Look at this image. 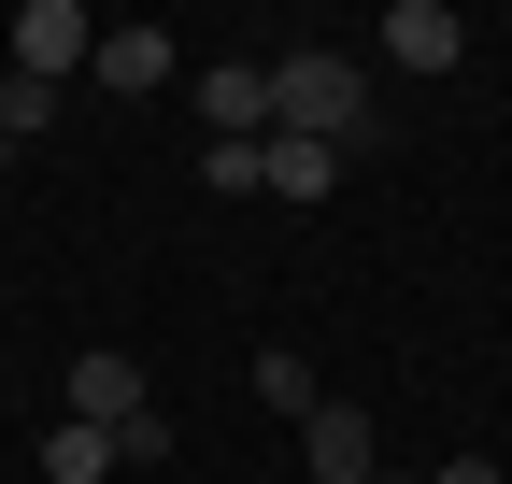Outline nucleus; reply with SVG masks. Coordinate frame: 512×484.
Returning <instances> with one entry per match:
<instances>
[{"label":"nucleus","mask_w":512,"mask_h":484,"mask_svg":"<svg viewBox=\"0 0 512 484\" xmlns=\"http://www.w3.org/2000/svg\"><path fill=\"white\" fill-rule=\"evenodd\" d=\"M256 186H271V200H328V186H342V143H299V129H271V143H256Z\"/></svg>","instance_id":"8"},{"label":"nucleus","mask_w":512,"mask_h":484,"mask_svg":"<svg viewBox=\"0 0 512 484\" xmlns=\"http://www.w3.org/2000/svg\"><path fill=\"white\" fill-rule=\"evenodd\" d=\"M200 114H214V143H271V72H256V57H214Z\"/></svg>","instance_id":"6"},{"label":"nucleus","mask_w":512,"mask_h":484,"mask_svg":"<svg viewBox=\"0 0 512 484\" xmlns=\"http://www.w3.org/2000/svg\"><path fill=\"white\" fill-rule=\"evenodd\" d=\"M86 57H100V15H86V0H29V15H15V72L29 86H72Z\"/></svg>","instance_id":"2"},{"label":"nucleus","mask_w":512,"mask_h":484,"mask_svg":"<svg viewBox=\"0 0 512 484\" xmlns=\"http://www.w3.org/2000/svg\"><path fill=\"white\" fill-rule=\"evenodd\" d=\"M256 399H271V413H299V428H313V399H328V385H313V356H285V342H271V356H256Z\"/></svg>","instance_id":"10"},{"label":"nucleus","mask_w":512,"mask_h":484,"mask_svg":"<svg viewBox=\"0 0 512 484\" xmlns=\"http://www.w3.org/2000/svg\"><path fill=\"white\" fill-rule=\"evenodd\" d=\"M43 470H57V484H100V470H128V456H114V428H72V413H57V428H43Z\"/></svg>","instance_id":"9"},{"label":"nucleus","mask_w":512,"mask_h":484,"mask_svg":"<svg viewBox=\"0 0 512 484\" xmlns=\"http://www.w3.org/2000/svg\"><path fill=\"white\" fill-rule=\"evenodd\" d=\"M299 456H313V484H370V470H384V442H370V413H356V399H313Z\"/></svg>","instance_id":"4"},{"label":"nucleus","mask_w":512,"mask_h":484,"mask_svg":"<svg viewBox=\"0 0 512 484\" xmlns=\"http://www.w3.org/2000/svg\"><path fill=\"white\" fill-rule=\"evenodd\" d=\"M200 186L214 200H256V143H200Z\"/></svg>","instance_id":"12"},{"label":"nucleus","mask_w":512,"mask_h":484,"mask_svg":"<svg viewBox=\"0 0 512 484\" xmlns=\"http://www.w3.org/2000/svg\"><path fill=\"white\" fill-rule=\"evenodd\" d=\"M43 114H57V86H29V72H15V86H0V143L29 157V143H43Z\"/></svg>","instance_id":"11"},{"label":"nucleus","mask_w":512,"mask_h":484,"mask_svg":"<svg viewBox=\"0 0 512 484\" xmlns=\"http://www.w3.org/2000/svg\"><path fill=\"white\" fill-rule=\"evenodd\" d=\"M370 43L399 57V72H456V57H470V29H456V0H399V15H384Z\"/></svg>","instance_id":"5"},{"label":"nucleus","mask_w":512,"mask_h":484,"mask_svg":"<svg viewBox=\"0 0 512 484\" xmlns=\"http://www.w3.org/2000/svg\"><path fill=\"white\" fill-rule=\"evenodd\" d=\"M427 484H498V470H484V456H456V470H427Z\"/></svg>","instance_id":"13"},{"label":"nucleus","mask_w":512,"mask_h":484,"mask_svg":"<svg viewBox=\"0 0 512 484\" xmlns=\"http://www.w3.org/2000/svg\"><path fill=\"white\" fill-rule=\"evenodd\" d=\"M86 86H114V100H157V86H171V29H100Z\"/></svg>","instance_id":"7"},{"label":"nucleus","mask_w":512,"mask_h":484,"mask_svg":"<svg viewBox=\"0 0 512 484\" xmlns=\"http://www.w3.org/2000/svg\"><path fill=\"white\" fill-rule=\"evenodd\" d=\"M271 129L356 157V129H370V72H356V57H271Z\"/></svg>","instance_id":"1"},{"label":"nucleus","mask_w":512,"mask_h":484,"mask_svg":"<svg viewBox=\"0 0 512 484\" xmlns=\"http://www.w3.org/2000/svg\"><path fill=\"white\" fill-rule=\"evenodd\" d=\"M0 171H15V143H0Z\"/></svg>","instance_id":"14"},{"label":"nucleus","mask_w":512,"mask_h":484,"mask_svg":"<svg viewBox=\"0 0 512 484\" xmlns=\"http://www.w3.org/2000/svg\"><path fill=\"white\" fill-rule=\"evenodd\" d=\"M57 385H72V428H114V442H128V428H143V413H157V399H143V371H128L114 342H86V356H72V371H57Z\"/></svg>","instance_id":"3"}]
</instances>
